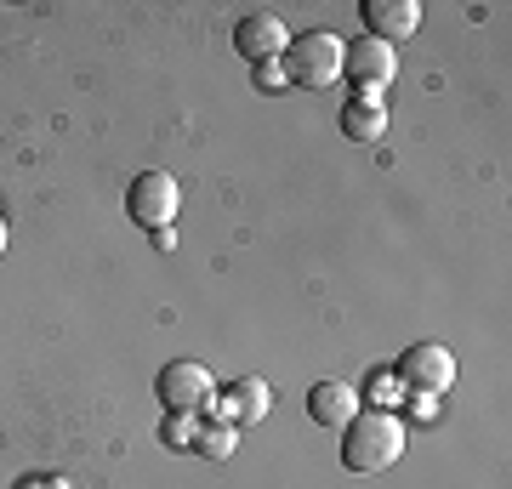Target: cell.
<instances>
[{
	"label": "cell",
	"mask_w": 512,
	"mask_h": 489,
	"mask_svg": "<svg viewBox=\"0 0 512 489\" xmlns=\"http://www.w3.org/2000/svg\"><path fill=\"white\" fill-rule=\"evenodd\" d=\"M410 433L393 410H359V416L342 427V467L348 472H387L404 455Z\"/></svg>",
	"instance_id": "6da1fadb"
},
{
	"label": "cell",
	"mask_w": 512,
	"mask_h": 489,
	"mask_svg": "<svg viewBox=\"0 0 512 489\" xmlns=\"http://www.w3.org/2000/svg\"><path fill=\"white\" fill-rule=\"evenodd\" d=\"M342 46L348 40L330 35V29H308V35H291V46H285V80L291 86H308V91H325L342 80Z\"/></svg>",
	"instance_id": "7a4b0ae2"
},
{
	"label": "cell",
	"mask_w": 512,
	"mask_h": 489,
	"mask_svg": "<svg viewBox=\"0 0 512 489\" xmlns=\"http://www.w3.org/2000/svg\"><path fill=\"white\" fill-rule=\"evenodd\" d=\"M177 211H183V188H177V177H171V171H137V177H131L126 217L137 222V228L160 234V228H171V222H177Z\"/></svg>",
	"instance_id": "3957f363"
},
{
	"label": "cell",
	"mask_w": 512,
	"mask_h": 489,
	"mask_svg": "<svg viewBox=\"0 0 512 489\" xmlns=\"http://www.w3.org/2000/svg\"><path fill=\"white\" fill-rule=\"evenodd\" d=\"M393 376L404 381V393H433L444 399L450 387H456V353L444 342H410L393 364Z\"/></svg>",
	"instance_id": "277c9868"
},
{
	"label": "cell",
	"mask_w": 512,
	"mask_h": 489,
	"mask_svg": "<svg viewBox=\"0 0 512 489\" xmlns=\"http://www.w3.org/2000/svg\"><path fill=\"white\" fill-rule=\"evenodd\" d=\"M393 74H399V52L387 40L359 35L342 46V80H353V97H382Z\"/></svg>",
	"instance_id": "5b68a950"
},
{
	"label": "cell",
	"mask_w": 512,
	"mask_h": 489,
	"mask_svg": "<svg viewBox=\"0 0 512 489\" xmlns=\"http://www.w3.org/2000/svg\"><path fill=\"white\" fill-rule=\"evenodd\" d=\"M217 393V381H211V370H205L200 359H171L160 364V376H154V399L165 404V410H177V416H200V404Z\"/></svg>",
	"instance_id": "8992f818"
},
{
	"label": "cell",
	"mask_w": 512,
	"mask_h": 489,
	"mask_svg": "<svg viewBox=\"0 0 512 489\" xmlns=\"http://www.w3.org/2000/svg\"><path fill=\"white\" fill-rule=\"evenodd\" d=\"M291 46V29L279 23V12H245L234 23V52L245 63H268V57H285Z\"/></svg>",
	"instance_id": "52a82bcc"
},
{
	"label": "cell",
	"mask_w": 512,
	"mask_h": 489,
	"mask_svg": "<svg viewBox=\"0 0 512 489\" xmlns=\"http://www.w3.org/2000/svg\"><path fill=\"white\" fill-rule=\"evenodd\" d=\"M359 12H365L370 40H387V46H399L404 35H416L421 29V6L416 0H365Z\"/></svg>",
	"instance_id": "ba28073f"
},
{
	"label": "cell",
	"mask_w": 512,
	"mask_h": 489,
	"mask_svg": "<svg viewBox=\"0 0 512 489\" xmlns=\"http://www.w3.org/2000/svg\"><path fill=\"white\" fill-rule=\"evenodd\" d=\"M359 410H365V404H359V387H348V381H313L308 416L319 421V427H336V433H342Z\"/></svg>",
	"instance_id": "9c48e42d"
},
{
	"label": "cell",
	"mask_w": 512,
	"mask_h": 489,
	"mask_svg": "<svg viewBox=\"0 0 512 489\" xmlns=\"http://www.w3.org/2000/svg\"><path fill=\"white\" fill-rule=\"evenodd\" d=\"M382 131H387V103L382 97H348V103H342V137L376 143Z\"/></svg>",
	"instance_id": "30bf717a"
},
{
	"label": "cell",
	"mask_w": 512,
	"mask_h": 489,
	"mask_svg": "<svg viewBox=\"0 0 512 489\" xmlns=\"http://www.w3.org/2000/svg\"><path fill=\"white\" fill-rule=\"evenodd\" d=\"M222 393L234 399V427H251V421H262L268 410H274V393H268V381H256V376L228 381Z\"/></svg>",
	"instance_id": "8fae6325"
},
{
	"label": "cell",
	"mask_w": 512,
	"mask_h": 489,
	"mask_svg": "<svg viewBox=\"0 0 512 489\" xmlns=\"http://www.w3.org/2000/svg\"><path fill=\"white\" fill-rule=\"evenodd\" d=\"M359 404H365V410H393V416H399V404H404V381L393 376V370H370L365 387H359Z\"/></svg>",
	"instance_id": "7c38bea8"
},
{
	"label": "cell",
	"mask_w": 512,
	"mask_h": 489,
	"mask_svg": "<svg viewBox=\"0 0 512 489\" xmlns=\"http://www.w3.org/2000/svg\"><path fill=\"white\" fill-rule=\"evenodd\" d=\"M239 450V427L234 421H200V433H194V455L205 461H228Z\"/></svg>",
	"instance_id": "4fadbf2b"
},
{
	"label": "cell",
	"mask_w": 512,
	"mask_h": 489,
	"mask_svg": "<svg viewBox=\"0 0 512 489\" xmlns=\"http://www.w3.org/2000/svg\"><path fill=\"white\" fill-rule=\"evenodd\" d=\"M194 433H200V416H177V410H165V421H160V444L165 450H194Z\"/></svg>",
	"instance_id": "5bb4252c"
},
{
	"label": "cell",
	"mask_w": 512,
	"mask_h": 489,
	"mask_svg": "<svg viewBox=\"0 0 512 489\" xmlns=\"http://www.w3.org/2000/svg\"><path fill=\"white\" fill-rule=\"evenodd\" d=\"M251 86L256 91H285L291 80H285V63L279 57H268V63H251Z\"/></svg>",
	"instance_id": "9a60e30c"
},
{
	"label": "cell",
	"mask_w": 512,
	"mask_h": 489,
	"mask_svg": "<svg viewBox=\"0 0 512 489\" xmlns=\"http://www.w3.org/2000/svg\"><path fill=\"white\" fill-rule=\"evenodd\" d=\"M404 410H410V421H421V427L439 421V399H433V393H404Z\"/></svg>",
	"instance_id": "2e32d148"
},
{
	"label": "cell",
	"mask_w": 512,
	"mask_h": 489,
	"mask_svg": "<svg viewBox=\"0 0 512 489\" xmlns=\"http://www.w3.org/2000/svg\"><path fill=\"white\" fill-rule=\"evenodd\" d=\"M18 489H69V478H63V472H29Z\"/></svg>",
	"instance_id": "e0dca14e"
},
{
	"label": "cell",
	"mask_w": 512,
	"mask_h": 489,
	"mask_svg": "<svg viewBox=\"0 0 512 489\" xmlns=\"http://www.w3.org/2000/svg\"><path fill=\"white\" fill-rule=\"evenodd\" d=\"M0 256H6V222H0Z\"/></svg>",
	"instance_id": "ac0fdd59"
}]
</instances>
